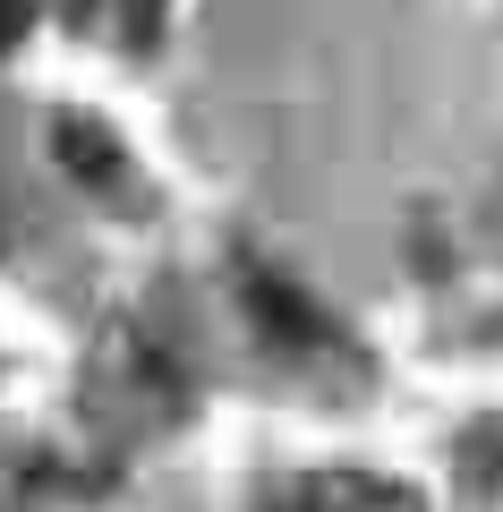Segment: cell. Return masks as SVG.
Here are the masks:
<instances>
[{
	"label": "cell",
	"instance_id": "obj_1",
	"mask_svg": "<svg viewBox=\"0 0 503 512\" xmlns=\"http://www.w3.org/2000/svg\"><path fill=\"white\" fill-rule=\"evenodd\" d=\"M239 299H248L256 333H265L273 350H299V359H307V350H333V316H324L299 282H282V274H265V265H248V274H239Z\"/></svg>",
	"mask_w": 503,
	"mask_h": 512
},
{
	"label": "cell",
	"instance_id": "obj_2",
	"mask_svg": "<svg viewBox=\"0 0 503 512\" xmlns=\"http://www.w3.org/2000/svg\"><path fill=\"white\" fill-rule=\"evenodd\" d=\"M52 154L69 163L77 188H94V197H137V163H128V146L111 137L103 120H86V111H69V120H52Z\"/></svg>",
	"mask_w": 503,
	"mask_h": 512
},
{
	"label": "cell",
	"instance_id": "obj_3",
	"mask_svg": "<svg viewBox=\"0 0 503 512\" xmlns=\"http://www.w3.org/2000/svg\"><path fill=\"white\" fill-rule=\"evenodd\" d=\"M316 512H427V495L401 487V478H324Z\"/></svg>",
	"mask_w": 503,
	"mask_h": 512
},
{
	"label": "cell",
	"instance_id": "obj_4",
	"mask_svg": "<svg viewBox=\"0 0 503 512\" xmlns=\"http://www.w3.org/2000/svg\"><path fill=\"white\" fill-rule=\"evenodd\" d=\"M162 18H171V0H120V26H128V43H154V35H162Z\"/></svg>",
	"mask_w": 503,
	"mask_h": 512
},
{
	"label": "cell",
	"instance_id": "obj_5",
	"mask_svg": "<svg viewBox=\"0 0 503 512\" xmlns=\"http://www.w3.org/2000/svg\"><path fill=\"white\" fill-rule=\"evenodd\" d=\"M26 26H35V0H0V52H9Z\"/></svg>",
	"mask_w": 503,
	"mask_h": 512
},
{
	"label": "cell",
	"instance_id": "obj_6",
	"mask_svg": "<svg viewBox=\"0 0 503 512\" xmlns=\"http://www.w3.org/2000/svg\"><path fill=\"white\" fill-rule=\"evenodd\" d=\"M94 9H103V0H60V18H69V26H86Z\"/></svg>",
	"mask_w": 503,
	"mask_h": 512
},
{
	"label": "cell",
	"instance_id": "obj_7",
	"mask_svg": "<svg viewBox=\"0 0 503 512\" xmlns=\"http://www.w3.org/2000/svg\"><path fill=\"white\" fill-rule=\"evenodd\" d=\"M486 214H495V239H503V188H495V205H486Z\"/></svg>",
	"mask_w": 503,
	"mask_h": 512
}]
</instances>
